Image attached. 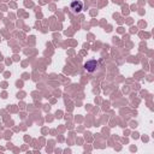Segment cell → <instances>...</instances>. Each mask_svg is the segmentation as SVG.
Instances as JSON below:
<instances>
[{
	"label": "cell",
	"mask_w": 154,
	"mask_h": 154,
	"mask_svg": "<svg viewBox=\"0 0 154 154\" xmlns=\"http://www.w3.org/2000/svg\"><path fill=\"white\" fill-rule=\"evenodd\" d=\"M82 7H83V4L81 3V1H74L72 4H71V10L74 11V12H80L81 10H82Z\"/></svg>",
	"instance_id": "6da1fadb"
},
{
	"label": "cell",
	"mask_w": 154,
	"mask_h": 154,
	"mask_svg": "<svg viewBox=\"0 0 154 154\" xmlns=\"http://www.w3.org/2000/svg\"><path fill=\"white\" fill-rule=\"evenodd\" d=\"M92 66H96V62H89V63H87L86 65H84V68H86V70H88V71H93L94 69L92 68Z\"/></svg>",
	"instance_id": "7a4b0ae2"
}]
</instances>
